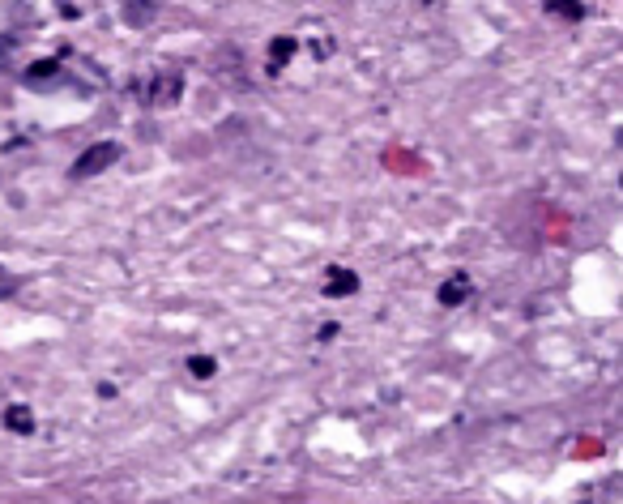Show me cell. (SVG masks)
Segmentation results:
<instances>
[{"label":"cell","mask_w":623,"mask_h":504,"mask_svg":"<svg viewBox=\"0 0 623 504\" xmlns=\"http://www.w3.org/2000/svg\"><path fill=\"white\" fill-rule=\"evenodd\" d=\"M5 428L18 432V436L35 432V415H30V406H9V411H5Z\"/></svg>","instance_id":"8"},{"label":"cell","mask_w":623,"mask_h":504,"mask_svg":"<svg viewBox=\"0 0 623 504\" xmlns=\"http://www.w3.org/2000/svg\"><path fill=\"white\" fill-rule=\"evenodd\" d=\"M295 52H299V43L291 35H278L274 43H269V77H278L286 69V60H291Z\"/></svg>","instance_id":"6"},{"label":"cell","mask_w":623,"mask_h":504,"mask_svg":"<svg viewBox=\"0 0 623 504\" xmlns=\"http://www.w3.org/2000/svg\"><path fill=\"white\" fill-rule=\"evenodd\" d=\"M180 94H184V73L163 69V73H154L146 99H150V107H171V103H180Z\"/></svg>","instance_id":"2"},{"label":"cell","mask_w":623,"mask_h":504,"mask_svg":"<svg viewBox=\"0 0 623 504\" xmlns=\"http://www.w3.org/2000/svg\"><path fill=\"white\" fill-rule=\"evenodd\" d=\"M547 13H559V18H568V22H581L585 5L581 0H547Z\"/></svg>","instance_id":"9"},{"label":"cell","mask_w":623,"mask_h":504,"mask_svg":"<svg viewBox=\"0 0 623 504\" xmlns=\"http://www.w3.org/2000/svg\"><path fill=\"white\" fill-rule=\"evenodd\" d=\"M329 299H346V295H355L359 291V274L355 270H342V265H329V278H325V287H321Z\"/></svg>","instance_id":"3"},{"label":"cell","mask_w":623,"mask_h":504,"mask_svg":"<svg viewBox=\"0 0 623 504\" xmlns=\"http://www.w3.org/2000/svg\"><path fill=\"white\" fill-rule=\"evenodd\" d=\"M188 372H193L197 381H210V376L218 372V364H214L210 355H188Z\"/></svg>","instance_id":"10"},{"label":"cell","mask_w":623,"mask_h":504,"mask_svg":"<svg viewBox=\"0 0 623 504\" xmlns=\"http://www.w3.org/2000/svg\"><path fill=\"white\" fill-rule=\"evenodd\" d=\"M581 458H598V453H602V445H598V440H581Z\"/></svg>","instance_id":"11"},{"label":"cell","mask_w":623,"mask_h":504,"mask_svg":"<svg viewBox=\"0 0 623 504\" xmlns=\"http://www.w3.org/2000/svg\"><path fill=\"white\" fill-rule=\"evenodd\" d=\"M116 159H120L116 141H99V146H90V150L77 154V163H73L69 176L73 180H90V176H99V171H111V163H116Z\"/></svg>","instance_id":"1"},{"label":"cell","mask_w":623,"mask_h":504,"mask_svg":"<svg viewBox=\"0 0 623 504\" xmlns=\"http://www.w3.org/2000/svg\"><path fill=\"white\" fill-rule=\"evenodd\" d=\"M466 295H470V274H453L449 282H440V308H457V304H466Z\"/></svg>","instance_id":"5"},{"label":"cell","mask_w":623,"mask_h":504,"mask_svg":"<svg viewBox=\"0 0 623 504\" xmlns=\"http://www.w3.org/2000/svg\"><path fill=\"white\" fill-rule=\"evenodd\" d=\"M13 47H18V39H9V35H0V60H5V56L13 52Z\"/></svg>","instance_id":"13"},{"label":"cell","mask_w":623,"mask_h":504,"mask_svg":"<svg viewBox=\"0 0 623 504\" xmlns=\"http://www.w3.org/2000/svg\"><path fill=\"white\" fill-rule=\"evenodd\" d=\"M13 287H18V282H13V278H9V270H5V265H0V299H5Z\"/></svg>","instance_id":"12"},{"label":"cell","mask_w":623,"mask_h":504,"mask_svg":"<svg viewBox=\"0 0 623 504\" xmlns=\"http://www.w3.org/2000/svg\"><path fill=\"white\" fill-rule=\"evenodd\" d=\"M22 82L30 86V90H39V86H56L60 82V60L52 56V60H35L26 73H22Z\"/></svg>","instance_id":"4"},{"label":"cell","mask_w":623,"mask_h":504,"mask_svg":"<svg viewBox=\"0 0 623 504\" xmlns=\"http://www.w3.org/2000/svg\"><path fill=\"white\" fill-rule=\"evenodd\" d=\"M120 9H124V22L129 26H150L158 13V0H120Z\"/></svg>","instance_id":"7"}]
</instances>
